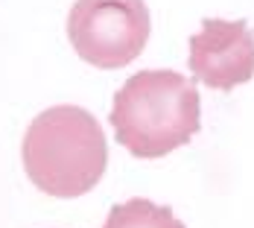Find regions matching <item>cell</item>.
I'll return each instance as SVG.
<instances>
[{"label": "cell", "mask_w": 254, "mask_h": 228, "mask_svg": "<svg viewBox=\"0 0 254 228\" xmlns=\"http://www.w3.org/2000/svg\"><path fill=\"white\" fill-rule=\"evenodd\" d=\"M108 120L134 158H164L199 132L202 100L196 82L176 71H137L114 94Z\"/></svg>", "instance_id": "cell-1"}, {"label": "cell", "mask_w": 254, "mask_h": 228, "mask_svg": "<svg viewBox=\"0 0 254 228\" xmlns=\"http://www.w3.org/2000/svg\"><path fill=\"white\" fill-rule=\"evenodd\" d=\"M29 181L56 199H76L100 184L108 164V144L91 111L53 105L35 114L21 144Z\"/></svg>", "instance_id": "cell-2"}, {"label": "cell", "mask_w": 254, "mask_h": 228, "mask_svg": "<svg viewBox=\"0 0 254 228\" xmlns=\"http://www.w3.org/2000/svg\"><path fill=\"white\" fill-rule=\"evenodd\" d=\"M152 32L143 0H76L67 15V38L88 65L117 71L134 62Z\"/></svg>", "instance_id": "cell-3"}, {"label": "cell", "mask_w": 254, "mask_h": 228, "mask_svg": "<svg viewBox=\"0 0 254 228\" xmlns=\"http://www.w3.org/2000/svg\"><path fill=\"white\" fill-rule=\"evenodd\" d=\"M190 71L213 91H231L254 76V32L246 21L207 18L190 35Z\"/></svg>", "instance_id": "cell-4"}, {"label": "cell", "mask_w": 254, "mask_h": 228, "mask_svg": "<svg viewBox=\"0 0 254 228\" xmlns=\"http://www.w3.org/2000/svg\"><path fill=\"white\" fill-rule=\"evenodd\" d=\"M102 228H184V223L167 205H155L149 199H128L111 208Z\"/></svg>", "instance_id": "cell-5"}]
</instances>
